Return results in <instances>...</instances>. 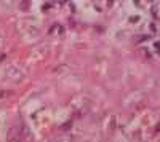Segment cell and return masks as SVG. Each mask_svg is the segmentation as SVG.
Returning a JSON list of instances; mask_svg holds the SVG:
<instances>
[{
	"label": "cell",
	"mask_w": 160,
	"mask_h": 142,
	"mask_svg": "<svg viewBox=\"0 0 160 142\" xmlns=\"http://www.w3.org/2000/svg\"><path fill=\"white\" fill-rule=\"evenodd\" d=\"M5 77L10 80V81L18 83V81H21V80L24 78V73L18 69L16 65H8V67L5 69Z\"/></svg>",
	"instance_id": "cell-1"
},
{
	"label": "cell",
	"mask_w": 160,
	"mask_h": 142,
	"mask_svg": "<svg viewBox=\"0 0 160 142\" xmlns=\"http://www.w3.org/2000/svg\"><path fill=\"white\" fill-rule=\"evenodd\" d=\"M6 142H23V134L18 126H13L8 129V134H6Z\"/></svg>",
	"instance_id": "cell-2"
},
{
	"label": "cell",
	"mask_w": 160,
	"mask_h": 142,
	"mask_svg": "<svg viewBox=\"0 0 160 142\" xmlns=\"http://www.w3.org/2000/svg\"><path fill=\"white\" fill-rule=\"evenodd\" d=\"M71 126H72V121H67V123H66V125H64V126L61 128V129H63V131H67V129H69Z\"/></svg>",
	"instance_id": "cell-3"
},
{
	"label": "cell",
	"mask_w": 160,
	"mask_h": 142,
	"mask_svg": "<svg viewBox=\"0 0 160 142\" xmlns=\"http://www.w3.org/2000/svg\"><path fill=\"white\" fill-rule=\"evenodd\" d=\"M0 48H3V39L0 37Z\"/></svg>",
	"instance_id": "cell-4"
},
{
	"label": "cell",
	"mask_w": 160,
	"mask_h": 142,
	"mask_svg": "<svg viewBox=\"0 0 160 142\" xmlns=\"http://www.w3.org/2000/svg\"><path fill=\"white\" fill-rule=\"evenodd\" d=\"M3 96H5V93H2V91H0V99H2Z\"/></svg>",
	"instance_id": "cell-5"
}]
</instances>
